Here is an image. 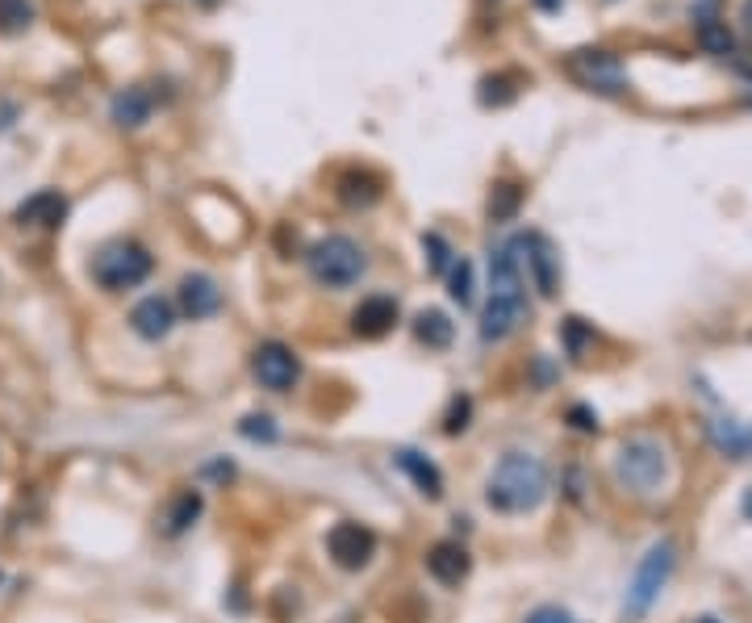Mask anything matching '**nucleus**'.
<instances>
[{
  "label": "nucleus",
  "instance_id": "obj_6",
  "mask_svg": "<svg viewBox=\"0 0 752 623\" xmlns=\"http://www.w3.org/2000/svg\"><path fill=\"white\" fill-rule=\"evenodd\" d=\"M514 251H523V256H519V264H526L531 284H535L544 298H552V293L561 289V256H556L552 239L540 235V230H531V235H523V239H514Z\"/></svg>",
  "mask_w": 752,
  "mask_h": 623
},
{
  "label": "nucleus",
  "instance_id": "obj_23",
  "mask_svg": "<svg viewBox=\"0 0 752 623\" xmlns=\"http://www.w3.org/2000/svg\"><path fill=\"white\" fill-rule=\"evenodd\" d=\"M519 201H523V189H519V185H498L493 197H489V214H493L498 222H506V218H514Z\"/></svg>",
  "mask_w": 752,
  "mask_h": 623
},
{
  "label": "nucleus",
  "instance_id": "obj_3",
  "mask_svg": "<svg viewBox=\"0 0 752 623\" xmlns=\"http://www.w3.org/2000/svg\"><path fill=\"white\" fill-rule=\"evenodd\" d=\"M150 277V251L143 243H130V239H117V243H105L93 256V281L105 289V293H126L134 284H143Z\"/></svg>",
  "mask_w": 752,
  "mask_h": 623
},
{
  "label": "nucleus",
  "instance_id": "obj_15",
  "mask_svg": "<svg viewBox=\"0 0 752 623\" xmlns=\"http://www.w3.org/2000/svg\"><path fill=\"white\" fill-rule=\"evenodd\" d=\"M171 322H176V314H171L168 298H143L130 314V326L143 335V340H164L171 331Z\"/></svg>",
  "mask_w": 752,
  "mask_h": 623
},
{
  "label": "nucleus",
  "instance_id": "obj_28",
  "mask_svg": "<svg viewBox=\"0 0 752 623\" xmlns=\"http://www.w3.org/2000/svg\"><path fill=\"white\" fill-rule=\"evenodd\" d=\"M422 251H427V268H431V272H443V268H448L451 247L443 243L439 235H427V239H422Z\"/></svg>",
  "mask_w": 752,
  "mask_h": 623
},
{
  "label": "nucleus",
  "instance_id": "obj_25",
  "mask_svg": "<svg viewBox=\"0 0 752 623\" xmlns=\"http://www.w3.org/2000/svg\"><path fill=\"white\" fill-rule=\"evenodd\" d=\"M702 46L714 51V55H728V51H732V34H728L719 21H702Z\"/></svg>",
  "mask_w": 752,
  "mask_h": 623
},
{
  "label": "nucleus",
  "instance_id": "obj_19",
  "mask_svg": "<svg viewBox=\"0 0 752 623\" xmlns=\"http://www.w3.org/2000/svg\"><path fill=\"white\" fill-rule=\"evenodd\" d=\"M376 197H380V180H376L373 172H364V168H352V172H343L338 176V201L343 206H373Z\"/></svg>",
  "mask_w": 752,
  "mask_h": 623
},
{
  "label": "nucleus",
  "instance_id": "obj_8",
  "mask_svg": "<svg viewBox=\"0 0 752 623\" xmlns=\"http://www.w3.org/2000/svg\"><path fill=\"white\" fill-rule=\"evenodd\" d=\"M251 373L260 381L263 390H272V394H284V390H293L301 377V360L293 356V347H284V343H260L255 347V356H251Z\"/></svg>",
  "mask_w": 752,
  "mask_h": 623
},
{
  "label": "nucleus",
  "instance_id": "obj_4",
  "mask_svg": "<svg viewBox=\"0 0 752 623\" xmlns=\"http://www.w3.org/2000/svg\"><path fill=\"white\" fill-rule=\"evenodd\" d=\"M665 469H669V460H665V448L657 439H631V444H623L619 460H615V477L636 494L657 490Z\"/></svg>",
  "mask_w": 752,
  "mask_h": 623
},
{
  "label": "nucleus",
  "instance_id": "obj_16",
  "mask_svg": "<svg viewBox=\"0 0 752 623\" xmlns=\"http://www.w3.org/2000/svg\"><path fill=\"white\" fill-rule=\"evenodd\" d=\"M150 110H155V101H150L147 89H122V93L113 96L109 117L122 131H138V126L150 122Z\"/></svg>",
  "mask_w": 752,
  "mask_h": 623
},
{
  "label": "nucleus",
  "instance_id": "obj_20",
  "mask_svg": "<svg viewBox=\"0 0 752 623\" xmlns=\"http://www.w3.org/2000/svg\"><path fill=\"white\" fill-rule=\"evenodd\" d=\"M414 335H418V343H427V347H435V352H443L451 343V335H456V326H451V319L443 314V310H422L418 319H414Z\"/></svg>",
  "mask_w": 752,
  "mask_h": 623
},
{
  "label": "nucleus",
  "instance_id": "obj_14",
  "mask_svg": "<svg viewBox=\"0 0 752 623\" xmlns=\"http://www.w3.org/2000/svg\"><path fill=\"white\" fill-rule=\"evenodd\" d=\"M67 218V197L59 189H42L34 193V197H25L18 206V222L21 227H42V230H51L59 227Z\"/></svg>",
  "mask_w": 752,
  "mask_h": 623
},
{
  "label": "nucleus",
  "instance_id": "obj_32",
  "mask_svg": "<svg viewBox=\"0 0 752 623\" xmlns=\"http://www.w3.org/2000/svg\"><path fill=\"white\" fill-rule=\"evenodd\" d=\"M564 0H535V9H544V13H556Z\"/></svg>",
  "mask_w": 752,
  "mask_h": 623
},
{
  "label": "nucleus",
  "instance_id": "obj_11",
  "mask_svg": "<svg viewBox=\"0 0 752 623\" xmlns=\"http://www.w3.org/2000/svg\"><path fill=\"white\" fill-rule=\"evenodd\" d=\"M469 569H472L469 548L456 544V540H439V544H431V552H427V573H431L439 585H460L469 578Z\"/></svg>",
  "mask_w": 752,
  "mask_h": 623
},
{
  "label": "nucleus",
  "instance_id": "obj_24",
  "mask_svg": "<svg viewBox=\"0 0 752 623\" xmlns=\"http://www.w3.org/2000/svg\"><path fill=\"white\" fill-rule=\"evenodd\" d=\"M451 302H460V305H469L472 302V264L460 256L456 264H451Z\"/></svg>",
  "mask_w": 752,
  "mask_h": 623
},
{
  "label": "nucleus",
  "instance_id": "obj_12",
  "mask_svg": "<svg viewBox=\"0 0 752 623\" xmlns=\"http://www.w3.org/2000/svg\"><path fill=\"white\" fill-rule=\"evenodd\" d=\"M397 322V302L394 298H385V293H376V298H364L356 305V314H352V331H356L359 340H380V335H389Z\"/></svg>",
  "mask_w": 752,
  "mask_h": 623
},
{
  "label": "nucleus",
  "instance_id": "obj_10",
  "mask_svg": "<svg viewBox=\"0 0 752 623\" xmlns=\"http://www.w3.org/2000/svg\"><path fill=\"white\" fill-rule=\"evenodd\" d=\"M526 322V298H489L481 314V340L498 343Z\"/></svg>",
  "mask_w": 752,
  "mask_h": 623
},
{
  "label": "nucleus",
  "instance_id": "obj_2",
  "mask_svg": "<svg viewBox=\"0 0 752 623\" xmlns=\"http://www.w3.org/2000/svg\"><path fill=\"white\" fill-rule=\"evenodd\" d=\"M310 277L326 289H352V284L364 277V247L356 239H347V235H331V239H322V243L310 247Z\"/></svg>",
  "mask_w": 752,
  "mask_h": 623
},
{
  "label": "nucleus",
  "instance_id": "obj_34",
  "mask_svg": "<svg viewBox=\"0 0 752 623\" xmlns=\"http://www.w3.org/2000/svg\"><path fill=\"white\" fill-rule=\"evenodd\" d=\"M698 623H719V620H698Z\"/></svg>",
  "mask_w": 752,
  "mask_h": 623
},
{
  "label": "nucleus",
  "instance_id": "obj_31",
  "mask_svg": "<svg viewBox=\"0 0 752 623\" xmlns=\"http://www.w3.org/2000/svg\"><path fill=\"white\" fill-rule=\"evenodd\" d=\"M573 418H577V427H582V432H594V427H598V418L589 415L585 406H573Z\"/></svg>",
  "mask_w": 752,
  "mask_h": 623
},
{
  "label": "nucleus",
  "instance_id": "obj_21",
  "mask_svg": "<svg viewBox=\"0 0 752 623\" xmlns=\"http://www.w3.org/2000/svg\"><path fill=\"white\" fill-rule=\"evenodd\" d=\"M197 515H201V494L197 490L176 494V502H171V510H168V536L188 531L192 523H197Z\"/></svg>",
  "mask_w": 752,
  "mask_h": 623
},
{
  "label": "nucleus",
  "instance_id": "obj_5",
  "mask_svg": "<svg viewBox=\"0 0 752 623\" xmlns=\"http://www.w3.org/2000/svg\"><path fill=\"white\" fill-rule=\"evenodd\" d=\"M669 573H673V544L660 540V544L648 548V557L636 569V582L627 585V615H644L648 606L657 603L660 585L669 582Z\"/></svg>",
  "mask_w": 752,
  "mask_h": 623
},
{
  "label": "nucleus",
  "instance_id": "obj_17",
  "mask_svg": "<svg viewBox=\"0 0 752 623\" xmlns=\"http://www.w3.org/2000/svg\"><path fill=\"white\" fill-rule=\"evenodd\" d=\"M711 444L723 456H732V460H749L752 456V423H740V418H714Z\"/></svg>",
  "mask_w": 752,
  "mask_h": 623
},
{
  "label": "nucleus",
  "instance_id": "obj_7",
  "mask_svg": "<svg viewBox=\"0 0 752 623\" xmlns=\"http://www.w3.org/2000/svg\"><path fill=\"white\" fill-rule=\"evenodd\" d=\"M568 72H573V80H582L585 89H594V93L606 96L627 93V72H623V63L610 51H577V55L568 59Z\"/></svg>",
  "mask_w": 752,
  "mask_h": 623
},
{
  "label": "nucleus",
  "instance_id": "obj_13",
  "mask_svg": "<svg viewBox=\"0 0 752 623\" xmlns=\"http://www.w3.org/2000/svg\"><path fill=\"white\" fill-rule=\"evenodd\" d=\"M180 310H185L188 319H209V314H218L222 310V289L213 277L206 272H192L180 281Z\"/></svg>",
  "mask_w": 752,
  "mask_h": 623
},
{
  "label": "nucleus",
  "instance_id": "obj_22",
  "mask_svg": "<svg viewBox=\"0 0 752 623\" xmlns=\"http://www.w3.org/2000/svg\"><path fill=\"white\" fill-rule=\"evenodd\" d=\"M34 25L30 0H0V34H25Z\"/></svg>",
  "mask_w": 752,
  "mask_h": 623
},
{
  "label": "nucleus",
  "instance_id": "obj_29",
  "mask_svg": "<svg viewBox=\"0 0 752 623\" xmlns=\"http://www.w3.org/2000/svg\"><path fill=\"white\" fill-rule=\"evenodd\" d=\"M469 415H472V402L469 397H456V402H451V411H448V423H443V432L448 435L464 432V427H469Z\"/></svg>",
  "mask_w": 752,
  "mask_h": 623
},
{
  "label": "nucleus",
  "instance_id": "obj_9",
  "mask_svg": "<svg viewBox=\"0 0 752 623\" xmlns=\"http://www.w3.org/2000/svg\"><path fill=\"white\" fill-rule=\"evenodd\" d=\"M326 552L335 557L338 569H364L376 557V536L364 528V523L343 519V523H335L331 536H326Z\"/></svg>",
  "mask_w": 752,
  "mask_h": 623
},
{
  "label": "nucleus",
  "instance_id": "obj_30",
  "mask_svg": "<svg viewBox=\"0 0 752 623\" xmlns=\"http://www.w3.org/2000/svg\"><path fill=\"white\" fill-rule=\"evenodd\" d=\"M526 623H573V615H568L564 606H535V611L526 615Z\"/></svg>",
  "mask_w": 752,
  "mask_h": 623
},
{
  "label": "nucleus",
  "instance_id": "obj_1",
  "mask_svg": "<svg viewBox=\"0 0 752 623\" xmlns=\"http://www.w3.org/2000/svg\"><path fill=\"white\" fill-rule=\"evenodd\" d=\"M547 494V469L540 456L531 453H506L498 460V469L489 477V507L502 515H526L544 502Z\"/></svg>",
  "mask_w": 752,
  "mask_h": 623
},
{
  "label": "nucleus",
  "instance_id": "obj_33",
  "mask_svg": "<svg viewBox=\"0 0 752 623\" xmlns=\"http://www.w3.org/2000/svg\"><path fill=\"white\" fill-rule=\"evenodd\" d=\"M197 4H213V0H197Z\"/></svg>",
  "mask_w": 752,
  "mask_h": 623
},
{
  "label": "nucleus",
  "instance_id": "obj_18",
  "mask_svg": "<svg viewBox=\"0 0 752 623\" xmlns=\"http://www.w3.org/2000/svg\"><path fill=\"white\" fill-rule=\"evenodd\" d=\"M394 460H397V469L406 473L414 486H418V494H422V498H439V494H443V473L435 469V465L422 453H414V448H401Z\"/></svg>",
  "mask_w": 752,
  "mask_h": 623
},
{
  "label": "nucleus",
  "instance_id": "obj_27",
  "mask_svg": "<svg viewBox=\"0 0 752 623\" xmlns=\"http://www.w3.org/2000/svg\"><path fill=\"white\" fill-rule=\"evenodd\" d=\"M510 96H514V89H510L506 76H489L481 80V105H506Z\"/></svg>",
  "mask_w": 752,
  "mask_h": 623
},
{
  "label": "nucleus",
  "instance_id": "obj_26",
  "mask_svg": "<svg viewBox=\"0 0 752 623\" xmlns=\"http://www.w3.org/2000/svg\"><path fill=\"white\" fill-rule=\"evenodd\" d=\"M239 432L247 435V439H263V444H272L276 439V423L268 415H247L243 423H239Z\"/></svg>",
  "mask_w": 752,
  "mask_h": 623
}]
</instances>
